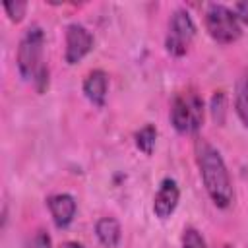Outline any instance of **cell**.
Listing matches in <instances>:
<instances>
[{
	"label": "cell",
	"mask_w": 248,
	"mask_h": 248,
	"mask_svg": "<svg viewBox=\"0 0 248 248\" xmlns=\"http://www.w3.org/2000/svg\"><path fill=\"white\" fill-rule=\"evenodd\" d=\"M93 48V35L81 23H70L66 27V46H64V60L66 64L74 66L81 62Z\"/></svg>",
	"instance_id": "obj_6"
},
{
	"label": "cell",
	"mask_w": 248,
	"mask_h": 248,
	"mask_svg": "<svg viewBox=\"0 0 248 248\" xmlns=\"http://www.w3.org/2000/svg\"><path fill=\"white\" fill-rule=\"evenodd\" d=\"M196 37V23L192 16L184 10L178 8L172 12L169 19V29L165 37V48L172 56H184L190 50V45Z\"/></svg>",
	"instance_id": "obj_5"
},
{
	"label": "cell",
	"mask_w": 248,
	"mask_h": 248,
	"mask_svg": "<svg viewBox=\"0 0 248 248\" xmlns=\"http://www.w3.org/2000/svg\"><path fill=\"white\" fill-rule=\"evenodd\" d=\"M83 95L85 99L95 105L103 107L107 101V89H108V76L105 70H91L83 79Z\"/></svg>",
	"instance_id": "obj_9"
},
{
	"label": "cell",
	"mask_w": 248,
	"mask_h": 248,
	"mask_svg": "<svg viewBox=\"0 0 248 248\" xmlns=\"http://www.w3.org/2000/svg\"><path fill=\"white\" fill-rule=\"evenodd\" d=\"M95 234L105 248H116L122 236V229L114 217H101L95 223Z\"/></svg>",
	"instance_id": "obj_10"
},
{
	"label": "cell",
	"mask_w": 248,
	"mask_h": 248,
	"mask_svg": "<svg viewBox=\"0 0 248 248\" xmlns=\"http://www.w3.org/2000/svg\"><path fill=\"white\" fill-rule=\"evenodd\" d=\"M43 50H45L43 27L41 25L27 27L17 45L16 64L23 81L33 83L39 93H43L48 87V68L43 62Z\"/></svg>",
	"instance_id": "obj_2"
},
{
	"label": "cell",
	"mask_w": 248,
	"mask_h": 248,
	"mask_svg": "<svg viewBox=\"0 0 248 248\" xmlns=\"http://www.w3.org/2000/svg\"><path fill=\"white\" fill-rule=\"evenodd\" d=\"M23 248H52V238L45 229H39L25 240Z\"/></svg>",
	"instance_id": "obj_15"
},
{
	"label": "cell",
	"mask_w": 248,
	"mask_h": 248,
	"mask_svg": "<svg viewBox=\"0 0 248 248\" xmlns=\"http://www.w3.org/2000/svg\"><path fill=\"white\" fill-rule=\"evenodd\" d=\"M232 10H234L236 17L240 19L242 27H244V25H248V2H236V4L232 6Z\"/></svg>",
	"instance_id": "obj_17"
},
{
	"label": "cell",
	"mask_w": 248,
	"mask_h": 248,
	"mask_svg": "<svg viewBox=\"0 0 248 248\" xmlns=\"http://www.w3.org/2000/svg\"><path fill=\"white\" fill-rule=\"evenodd\" d=\"M205 29L209 37L221 45H231L240 39L242 23L236 17L234 10L225 4H209L203 16Z\"/></svg>",
	"instance_id": "obj_4"
},
{
	"label": "cell",
	"mask_w": 248,
	"mask_h": 248,
	"mask_svg": "<svg viewBox=\"0 0 248 248\" xmlns=\"http://www.w3.org/2000/svg\"><path fill=\"white\" fill-rule=\"evenodd\" d=\"M203 99L196 91L188 89L174 97L170 107V124L178 134H196L203 124Z\"/></svg>",
	"instance_id": "obj_3"
},
{
	"label": "cell",
	"mask_w": 248,
	"mask_h": 248,
	"mask_svg": "<svg viewBox=\"0 0 248 248\" xmlns=\"http://www.w3.org/2000/svg\"><path fill=\"white\" fill-rule=\"evenodd\" d=\"M182 248H207V246H205V240L198 229L186 227L182 232Z\"/></svg>",
	"instance_id": "obj_16"
},
{
	"label": "cell",
	"mask_w": 248,
	"mask_h": 248,
	"mask_svg": "<svg viewBox=\"0 0 248 248\" xmlns=\"http://www.w3.org/2000/svg\"><path fill=\"white\" fill-rule=\"evenodd\" d=\"M136 140V147L140 151H143L145 155H151L155 149V141H157V128L153 124H145L143 128H140L134 136Z\"/></svg>",
	"instance_id": "obj_12"
},
{
	"label": "cell",
	"mask_w": 248,
	"mask_h": 248,
	"mask_svg": "<svg viewBox=\"0 0 248 248\" xmlns=\"http://www.w3.org/2000/svg\"><path fill=\"white\" fill-rule=\"evenodd\" d=\"M221 248H232V246H229V244H225V246H221Z\"/></svg>",
	"instance_id": "obj_19"
},
{
	"label": "cell",
	"mask_w": 248,
	"mask_h": 248,
	"mask_svg": "<svg viewBox=\"0 0 248 248\" xmlns=\"http://www.w3.org/2000/svg\"><path fill=\"white\" fill-rule=\"evenodd\" d=\"M178 200H180V188L176 184L174 178H163L157 192H155V198H153V213L155 217H159L161 221L169 219L176 205H178Z\"/></svg>",
	"instance_id": "obj_7"
},
{
	"label": "cell",
	"mask_w": 248,
	"mask_h": 248,
	"mask_svg": "<svg viewBox=\"0 0 248 248\" xmlns=\"http://www.w3.org/2000/svg\"><path fill=\"white\" fill-rule=\"evenodd\" d=\"M234 110L244 128H248V70L242 72V76L236 81V91H234Z\"/></svg>",
	"instance_id": "obj_11"
},
{
	"label": "cell",
	"mask_w": 248,
	"mask_h": 248,
	"mask_svg": "<svg viewBox=\"0 0 248 248\" xmlns=\"http://www.w3.org/2000/svg\"><path fill=\"white\" fill-rule=\"evenodd\" d=\"M211 114L213 118L223 124L225 122V114H227V99H225V93L223 91H215L213 97H211Z\"/></svg>",
	"instance_id": "obj_14"
},
{
	"label": "cell",
	"mask_w": 248,
	"mask_h": 248,
	"mask_svg": "<svg viewBox=\"0 0 248 248\" xmlns=\"http://www.w3.org/2000/svg\"><path fill=\"white\" fill-rule=\"evenodd\" d=\"M194 153H196V165L200 169V176L209 200L221 209L229 207L232 203L234 190H232L229 169L219 149L213 147L207 140L198 138L194 143Z\"/></svg>",
	"instance_id": "obj_1"
},
{
	"label": "cell",
	"mask_w": 248,
	"mask_h": 248,
	"mask_svg": "<svg viewBox=\"0 0 248 248\" xmlns=\"http://www.w3.org/2000/svg\"><path fill=\"white\" fill-rule=\"evenodd\" d=\"M46 205H48L50 217H52V221L58 229H66L76 217V209H78L76 200H74V196H70L66 192L48 196Z\"/></svg>",
	"instance_id": "obj_8"
},
{
	"label": "cell",
	"mask_w": 248,
	"mask_h": 248,
	"mask_svg": "<svg viewBox=\"0 0 248 248\" xmlns=\"http://www.w3.org/2000/svg\"><path fill=\"white\" fill-rule=\"evenodd\" d=\"M58 248H85L81 242H76V240H66V242H62Z\"/></svg>",
	"instance_id": "obj_18"
},
{
	"label": "cell",
	"mask_w": 248,
	"mask_h": 248,
	"mask_svg": "<svg viewBox=\"0 0 248 248\" xmlns=\"http://www.w3.org/2000/svg\"><path fill=\"white\" fill-rule=\"evenodd\" d=\"M4 12H6V16H8L10 21L19 23V21L23 19L25 12H27V2H23V0H12V2H6V4H4Z\"/></svg>",
	"instance_id": "obj_13"
}]
</instances>
